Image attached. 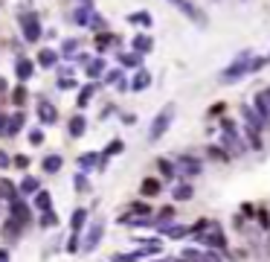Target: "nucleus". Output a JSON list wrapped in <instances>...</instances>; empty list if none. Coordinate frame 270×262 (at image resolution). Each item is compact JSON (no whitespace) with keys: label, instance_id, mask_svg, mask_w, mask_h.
<instances>
[{"label":"nucleus","instance_id":"1","mask_svg":"<svg viewBox=\"0 0 270 262\" xmlns=\"http://www.w3.org/2000/svg\"><path fill=\"white\" fill-rule=\"evenodd\" d=\"M192 230H195V239H198L204 248H218V251H224V248H227V239H224V233H221L218 222L201 219V222H198Z\"/></svg>","mask_w":270,"mask_h":262},{"label":"nucleus","instance_id":"2","mask_svg":"<svg viewBox=\"0 0 270 262\" xmlns=\"http://www.w3.org/2000/svg\"><path fill=\"white\" fill-rule=\"evenodd\" d=\"M250 64H253V50H241L236 58H233V64L221 73V82L224 85H233V82H238L244 73H250Z\"/></svg>","mask_w":270,"mask_h":262},{"label":"nucleus","instance_id":"3","mask_svg":"<svg viewBox=\"0 0 270 262\" xmlns=\"http://www.w3.org/2000/svg\"><path fill=\"white\" fill-rule=\"evenodd\" d=\"M172 120H175V105H166V108L154 117V122H151V128H148V140H151V143H157V140L169 131Z\"/></svg>","mask_w":270,"mask_h":262},{"label":"nucleus","instance_id":"4","mask_svg":"<svg viewBox=\"0 0 270 262\" xmlns=\"http://www.w3.org/2000/svg\"><path fill=\"white\" fill-rule=\"evenodd\" d=\"M73 17H76V23H79V26H90V29H105V17H99V15H96L93 3H84V6H79Z\"/></svg>","mask_w":270,"mask_h":262},{"label":"nucleus","instance_id":"5","mask_svg":"<svg viewBox=\"0 0 270 262\" xmlns=\"http://www.w3.org/2000/svg\"><path fill=\"white\" fill-rule=\"evenodd\" d=\"M20 26H23V38L26 41H38L41 38V20H38V15L23 12L20 15Z\"/></svg>","mask_w":270,"mask_h":262},{"label":"nucleus","instance_id":"6","mask_svg":"<svg viewBox=\"0 0 270 262\" xmlns=\"http://www.w3.org/2000/svg\"><path fill=\"white\" fill-rule=\"evenodd\" d=\"M221 131H224V143H227L233 152H241V149H244V140H241V134L236 131V122H233V120H224V122H221Z\"/></svg>","mask_w":270,"mask_h":262},{"label":"nucleus","instance_id":"7","mask_svg":"<svg viewBox=\"0 0 270 262\" xmlns=\"http://www.w3.org/2000/svg\"><path fill=\"white\" fill-rule=\"evenodd\" d=\"M35 111H38V120H41L44 125H55V120H58V108H55L49 99H38V102H35Z\"/></svg>","mask_w":270,"mask_h":262},{"label":"nucleus","instance_id":"8","mask_svg":"<svg viewBox=\"0 0 270 262\" xmlns=\"http://www.w3.org/2000/svg\"><path fill=\"white\" fill-rule=\"evenodd\" d=\"M169 3H172L175 9H180V12H183V15H186L189 20H198L201 26H206V15H204V12H201L198 6H192L189 0H169Z\"/></svg>","mask_w":270,"mask_h":262},{"label":"nucleus","instance_id":"9","mask_svg":"<svg viewBox=\"0 0 270 262\" xmlns=\"http://www.w3.org/2000/svg\"><path fill=\"white\" fill-rule=\"evenodd\" d=\"M102 233H105V222H93V225H90V230H87V236H84V242H81V251H84V254H90V251L99 245Z\"/></svg>","mask_w":270,"mask_h":262},{"label":"nucleus","instance_id":"10","mask_svg":"<svg viewBox=\"0 0 270 262\" xmlns=\"http://www.w3.org/2000/svg\"><path fill=\"white\" fill-rule=\"evenodd\" d=\"M105 169L108 166V155H96V152H87V155H81L79 157V169L81 172H87V169Z\"/></svg>","mask_w":270,"mask_h":262},{"label":"nucleus","instance_id":"11","mask_svg":"<svg viewBox=\"0 0 270 262\" xmlns=\"http://www.w3.org/2000/svg\"><path fill=\"white\" fill-rule=\"evenodd\" d=\"M175 163H177V172H183V175H201V169H204V163L192 155H180Z\"/></svg>","mask_w":270,"mask_h":262},{"label":"nucleus","instance_id":"12","mask_svg":"<svg viewBox=\"0 0 270 262\" xmlns=\"http://www.w3.org/2000/svg\"><path fill=\"white\" fill-rule=\"evenodd\" d=\"M253 108H256V111H259V117L268 122V120H270V87H265V90L256 96V105H253Z\"/></svg>","mask_w":270,"mask_h":262},{"label":"nucleus","instance_id":"13","mask_svg":"<svg viewBox=\"0 0 270 262\" xmlns=\"http://www.w3.org/2000/svg\"><path fill=\"white\" fill-rule=\"evenodd\" d=\"M15 76H17L20 82H29V79L35 76V64H32L29 58H20V61L15 64Z\"/></svg>","mask_w":270,"mask_h":262},{"label":"nucleus","instance_id":"14","mask_svg":"<svg viewBox=\"0 0 270 262\" xmlns=\"http://www.w3.org/2000/svg\"><path fill=\"white\" fill-rule=\"evenodd\" d=\"M9 210H12V219H15V222H20V225H26V222H29V207H26L20 198H17V201H12V204H9Z\"/></svg>","mask_w":270,"mask_h":262},{"label":"nucleus","instance_id":"15","mask_svg":"<svg viewBox=\"0 0 270 262\" xmlns=\"http://www.w3.org/2000/svg\"><path fill=\"white\" fill-rule=\"evenodd\" d=\"M241 117H244V120H247V125H253V128H265V125H268V122L259 117V111H256V108H250V105H244V108H241Z\"/></svg>","mask_w":270,"mask_h":262},{"label":"nucleus","instance_id":"16","mask_svg":"<svg viewBox=\"0 0 270 262\" xmlns=\"http://www.w3.org/2000/svg\"><path fill=\"white\" fill-rule=\"evenodd\" d=\"M134 52H140V55H145V52H151V47H154V41L148 38V35H134Z\"/></svg>","mask_w":270,"mask_h":262},{"label":"nucleus","instance_id":"17","mask_svg":"<svg viewBox=\"0 0 270 262\" xmlns=\"http://www.w3.org/2000/svg\"><path fill=\"white\" fill-rule=\"evenodd\" d=\"M102 73H105V61H102V58H93V61L84 64V76H87V79H99Z\"/></svg>","mask_w":270,"mask_h":262},{"label":"nucleus","instance_id":"18","mask_svg":"<svg viewBox=\"0 0 270 262\" xmlns=\"http://www.w3.org/2000/svg\"><path fill=\"white\" fill-rule=\"evenodd\" d=\"M17 187H20V195H35V192H41V184H38V178H32V175H26Z\"/></svg>","mask_w":270,"mask_h":262},{"label":"nucleus","instance_id":"19","mask_svg":"<svg viewBox=\"0 0 270 262\" xmlns=\"http://www.w3.org/2000/svg\"><path fill=\"white\" fill-rule=\"evenodd\" d=\"M140 192H143L145 198L160 195V181H157V178H145V181H143V187H140Z\"/></svg>","mask_w":270,"mask_h":262},{"label":"nucleus","instance_id":"20","mask_svg":"<svg viewBox=\"0 0 270 262\" xmlns=\"http://www.w3.org/2000/svg\"><path fill=\"white\" fill-rule=\"evenodd\" d=\"M154 222H157V227H166V230H169V227H172V222H175V207H163V210L157 213V219H154Z\"/></svg>","mask_w":270,"mask_h":262},{"label":"nucleus","instance_id":"21","mask_svg":"<svg viewBox=\"0 0 270 262\" xmlns=\"http://www.w3.org/2000/svg\"><path fill=\"white\" fill-rule=\"evenodd\" d=\"M157 166H160V175H163V178H175V175H177V163L169 160V157H160Z\"/></svg>","mask_w":270,"mask_h":262},{"label":"nucleus","instance_id":"22","mask_svg":"<svg viewBox=\"0 0 270 262\" xmlns=\"http://www.w3.org/2000/svg\"><path fill=\"white\" fill-rule=\"evenodd\" d=\"M84 131H87V120H84L81 114L73 117V120H70V134H73V137H81Z\"/></svg>","mask_w":270,"mask_h":262},{"label":"nucleus","instance_id":"23","mask_svg":"<svg viewBox=\"0 0 270 262\" xmlns=\"http://www.w3.org/2000/svg\"><path fill=\"white\" fill-rule=\"evenodd\" d=\"M84 225H87V210H81V207H79V210L73 213V219H70V227H73V233H79Z\"/></svg>","mask_w":270,"mask_h":262},{"label":"nucleus","instance_id":"24","mask_svg":"<svg viewBox=\"0 0 270 262\" xmlns=\"http://www.w3.org/2000/svg\"><path fill=\"white\" fill-rule=\"evenodd\" d=\"M183 257H186V260H192V262H215L212 254H204V251H195V248H186V251H183Z\"/></svg>","mask_w":270,"mask_h":262},{"label":"nucleus","instance_id":"25","mask_svg":"<svg viewBox=\"0 0 270 262\" xmlns=\"http://www.w3.org/2000/svg\"><path fill=\"white\" fill-rule=\"evenodd\" d=\"M55 61H58V52L55 50H41V55H38V64L41 67H55Z\"/></svg>","mask_w":270,"mask_h":262},{"label":"nucleus","instance_id":"26","mask_svg":"<svg viewBox=\"0 0 270 262\" xmlns=\"http://www.w3.org/2000/svg\"><path fill=\"white\" fill-rule=\"evenodd\" d=\"M148 85H151V73H148V70H140V73H137V79L131 82V87H134V90H145Z\"/></svg>","mask_w":270,"mask_h":262},{"label":"nucleus","instance_id":"27","mask_svg":"<svg viewBox=\"0 0 270 262\" xmlns=\"http://www.w3.org/2000/svg\"><path fill=\"white\" fill-rule=\"evenodd\" d=\"M61 155H49V157H44V172H49V175H55L58 169H61Z\"/></svg>","mask_w":270,"mask_h":262},{"label":"nucleus","instance_id":"28","mask_svg":"<svg viewBox=\"0 0 270 262\" xmlns=\"http://www.w3.org/2000/svg\"><path fill=\"white\" fill-rule=\"evenodd\" d=\"M32 204L44 213V210H49V204H52V198H49V192L47 190H41V192H35V198H32Z\"/></svg>","mask_w":270,"mask_h":262},{"label":"nucleus","instance_id":"29","mask_svg":"<svg viewBox=\"0 0 270 262\" xmlns=\"http://www.w3.org/2000/svg\"><path fill=\"white\" fill-rule=\"evenodd\" d=\"M140 52H119V64L122 67H140Z\"/></svg>","mask_w":270,"mask_h":262},{"label":"nucleus","instance_id":"30","mask_svg":"<svg viewBox=\"0 0 270 262\" xmlns=\"http://www.w3.org/2000/svg\"><path fill=\"white\" fill-rule=\"evenodd\" d=\"M20 222H15V219H9L6 225H3V233H6V239H17V233H20Z\"/></svg>","mask_w":270,"mask_h":262},{"label":"nucleus","instance_id":"31","mask_svg":"<svg viewBox=\"0 0 270 262\" xmlns=\"http://www.w3.org/2000/svg\"><path fill=\"white\" fill-rule=\"evenodd\" d=\"M93 93H96V85H84V87H81V93H79V99H76V102H79V108H84V105L90 102V96H93Z\"/></svg>","mask_w":270,"mask_h":262},{"label":"nucleus","instance_id":"32","mask_svg":"<svg viewBox=\"0 0 270 262\" xmlns=\"http://www.w3.org/2000/svg\"><path fill=\"white\" fill-rule=\"evenodd\" d=\"M20 128H23V114L17 111V114H12V117H9V137H12V134H17Z\"/></svg>","mask_w":270,"mask_h":262},{"label":"nucleus","instance_id":"33","mask_svg":"<svg viewBox=\"0 0 270 262\" xmlns=\"http://www.w3.org/2000/svg\"><path fill=\"white\" fill-rule=\"evenodd\" d=\"M244 134H247V140H250V146H253V149H262V137H259V128H253V125H244Z\"/></svg>","mask_w":270,"mask_h":262},{"label":"nucleus","instance_id":"34","mask_svg":"<svg viewBox=\"0 0 270 262\" xmlns=\"http://www.w3.org/2000/svg\"><path fill=\"white\" fill-rule=\"evenodd\" d=\"M128 20L131 23H140V26H151V15L148 12H134V15H128Z\"/></svg>","mask_w":270,"mask_h":262},{"label":"nucleus","instance_id":"35","mask_svg":"<svg viewBox=\"0 0 270 262\" xmlns=\"http://www.w3.org/2000/svg\"><path fill=\"white\" fill-rule=\"evenodd\" d=\"M73 187H76L79 192H90V181L84 178V172H76V178H73Z\"/></svg>","mask_w":270,"mask_h":262},{"label":"nucleus","instance_id":"36","mask_svg":"<svg viewBox=\"0 0 270 262\" xmlns=\"http://www.w3.org/2000/svg\"><path fill=\"white\" fill-rule=\"evenodd\" d=\"M172 195H175V201H189V198H192V187H189V184H180Z\"/></svg>","mask_w":270,"mask_h":262},{"label":"nucleus","instance_id":"37","mask_svg":"<svg viewBox=\"0 0 270 262\" xmlns=\"http://www.w3.org/2000/svg\"><path fill=\"white\" fill-rule=\"evenodd\" d=\"M52 225H58V216L52 210H44L41 213V227H52Z\"/></svg>","mask_w":270,"mask_h":262},{"label":"nucleus","instance_id":"38","mask_svg":"<svg viewBox=\"0 0 270 262\" xmlns=\"http://www.w3.org/2000/svg\"><path fill=\"white\" fill-rule=\"evenodd\" d=\"M189 230H192V227H183V225H172V227H169V230H166V233H169V236H172V239H180V236H186V233H189Z\"/></svg>","mask_w":270,"mask_h":262},{"label":"nucleus","instance_id":"39","mask_svg":"<svg viewBox=\"0 0 270 262\" xmlns=\"http://www.w3.org/2000/svg\"><path fill=\"white\" fill-rule=\"evenodd\" d=\"M111 41H113V38H111V35H108V32H102V35H96V50H99V52H105V50H108V44H111Z\"/></svg>","mask_w":270,"mask_h":262},{"label":"nucleus","instance_id":"40","mask_svg":"<svg viewBox=\"0 0 270 262\" xmlns=\"http://www.w3.org/2000/svg\"><path fill=\"white\" fill-rule=\"evenodd\" d=\"M76 50H79V41H76V38H70V41L61 44V52H64V55H76Z\"/></svg>","mask_w":270,"mask_h":262},{"label":"nucleus","instance_id":"41","mask_svg":"<svg viewBox=\"0 0 270 262\" xmlns=\"http://www.w3.org/2000/svg\"><path fill=\"white\" fill-rule=\"evenodd\" d=\"M122 149H125V143H122V140H111V143H108V149H105V155L111 157V155H119Z\"/></svg>","mask_w":270,"mask_h":262},{"label":"nucleus","instance_id":"42","mask_svg":"<svg viewBox=\"0 0 270 262\" xmlns=\"http://www.w3.org/2000/svg\"><path fill=\"white\" fill-rule=\"evenodd\" d=\"M12 102H15V105H23V102H26V90H23V87H15V90H12Z\"/></svg>","mask_w":270,"mask_h":262},{"label":"nucleus","instance_id":"43","mask_svg":"<svg viewBox=\"0 0 270 262\" xmlns=\"http://www.w3.org/2000/svg\"><path fill=\"white\" fill-rule=\"evenodd\" d=\"M79 239H81L79 233H73V236H70V242H67V251H70V254H76V251H81V242H79Z\"/></svg>","mask_w":270,"mask_h":262},{"label":"nucleus","instance_id":"44","mask_svg":"<svg viewBox=\"0 0 270 262\" xmlns=\"http://www.w3.org/2000/svg\"><path fill=\"white\" fill-rule=\"evenodd\" d=\"M131 213H140V216H151V207H148V204H131Z\"/></svg>","mask_w":270,"mask_h":262},{"label":"nucleus","instance_id":"45","mask_svg":"<svg viewBox=\"0 0 270 262\" xmlns=\"http://www.w3.org/2000/svg\"><path fill=\"white\" fill-rule=\"evenodd\" d=\"M29 143L41 146V143H44V131H38V128H35V131H29Z\"/></svg>","mask_w":270,"mask_h":262},{"label":"nucleus","instance_id":"46","mask_svg":"<svg viewBox=\"0 0 270 262\" xmlns=\"http://www.w3.org/2000/svg\"><path fill=\"white\" fill-rule=\"evenodd\" d=\"M119 79H122V73H119V70H111V73L105 76V85H113V82H119Z\"/></svg>","mask_w":270,"mask_h":262},{"label":"nucleus","instance_id":"47","mask_svg":"<svg viewBox=\"0 0 270 262\" xmlns=\"http://www.w3.org/2000/svg\"><path fill=\"white\" fill-rule=\"evenodd\" d=\"M12 163H15V166H20V169H26V166H29V157H26V155H17Z\"/></svg>","mask_w":270,"mask_h":262},{"label":"nucleus","instance_id":"48","mask_svg":"<svg viewBox=\"0 0 270 262\" xmlns=\"http://www.w3.org/2000/svg\"><path fill=\"white\" fill-rule=\"evenodd\" d=\"M259 225H262V227H268V225H270V213H268V210L259 213Z\"/></svg>","mask_w":270,"mask_h":262},{"label":"nucleus","instance_id":"49","mask_svg":"<svg viewBox=\"0 0 270 262\" xmlns=\"http://www.w3.org/2000/svg\"><path fill=\"white\" fill-rule=\"evenodd\" d=\"M9 163H12V160H9V155H6V152H0V169H9Z\"/></svg>","mask_w":270,"mask_h":262},{"label":"nucleus","instance_id":"50","mask_svg":"<svg viewBox=\"0 0 270 262\" xmlns=\"http://www.w3.org/2000/svg\"><path fill=\"white\" fill-rule=\"evenodd\" d=\"M209 155H212V157H218V160H227V155H224L221 149H209Z\"/></svg>","mask_w":270,"mask_h":262},{"label":"nucleus","instance_id":"51","mask_svg":"<svg viewBox=\"0 0 270 262\" xmlns=\"http://www.w3.org/2000/svg\"><path fill=\"white\" fill-rule=\"evenodd\" d=\"M73 85H76L73 79H61V82H58V87H73Z\"/></svg>","mask_w":270,"mask_h":262},{"label":"nucleus","instance_id":"52","mask_svg":"<svg viewBox=\"0 0 270 262\" xmlns=\"http://www.w3.org/2000/svg\"><path fill=\"white\" fill-rule=\"evenodd\" d=\"M0 262H9V251H3V248H0Z\"/></svg>","mask_w":270,"mask_h":262},{"label":"nucleus","instance_id":"53","mask_svg":"<svg viewBox=\"0 0 270 262\" xmlns=\"http://www.w3.org/2000/svg\"><path fill=\"white\" fill-rule=\"evenodd\" d=\"M0 90H6V79H0Z\"/></svg>","mask_w":270,"mask_h":262},{"label":"nucleus","instance_id":"54","mask_svg":"<svg viewBox=\"0 0 270 262\" xmlns=\"http://www.w3.org/2000/svg\"><path fill=\"white\" fill-rule=\"evenodd\" d=\"M175 262H189V260H186V257H180V260H175Z\"/></svg>","mask_w":270,"mask_h":262},{"label":"nucleus","instance_id":"55","mask_svg":"<svg viewBox=\"0 0 270 262\" xmlns=\"http://www.w3.org/2000/svg\"><path fill=\"white\" fill-rule=\"evenodd\" d=\"M157 262H172V260H157Z\"/></svg>","mask_w":270,"mask_h":262},{"label":"nucleus","instance_id":"56","mask_svg":"<svg viewBox=\"0 0 270 262\" xmlns=\"http://www.w3.org/2000/svg\"><path fill=\"white\" fill-rule=\"evenodd\" d=\"M0 198H3V192H0Z\"/></svg>","mask_w":270,"mask_h":262},{"label":"nucleus","instance_id":"57","mask_svg":"<svg viewBox=\"0 0 270 262\" xmlns=\"http://www.w3.org/2000/svg\"><path fill=\"white\" fill-rule=\"evenodd\" d=\"M268 61H270V55H268Z\"/></svg>","mask_w":270,"mask_h":262}]
</instances>
